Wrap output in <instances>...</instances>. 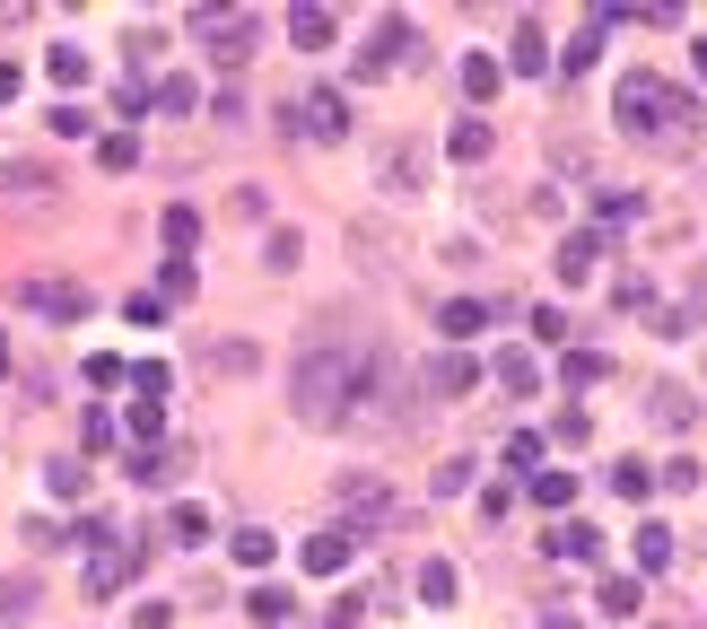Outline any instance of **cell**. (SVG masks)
Segmentation results:
<instances>
[{
	"mask_svg": "<svg viewBox=\"0 0 707 629\" xmlns=\"http://www.w3.org/2000/svg\"><path fill=\"white\" fill-rule=\"evenodd\" d=\"M620 131L629 140H655V149H682V140H699V97L673 88V79H655V71H629L620 79Z\"/></svg>",
	"mask_w": 707,
	"mask_h": 629,
	"instance_id": "1",
	"label": "cell"
},
{
	"mask_svg": "<svg viewBox=\"0 0 707 629\" xmlns=\"http://www.w3.org/2000/svg\"><path fill=\"white\" fill-rule=\"evenodd\" d=\"M350 377H358V350H341V341H315V350H297L289 411H297L306 429H341V411H350Z\"/></svg>",
	"mask_w": 707,
	"mask_h": 629,
	"instance_id": "2",
	"label": "cell"
},
{
	"mask_svg": "<svg viewBox=\"0 0 707 629\" xmlns=\"http://www.w3.org/2000/svg\"><path fill=\"white\" fill-rule=\"evenodd\" d=\"M131 568H140V542H97V551H88V604H106V595H122V586H131Z\"/></svg>",
	"mask_w": 707,
	"mask_h": 629,
	"instance_id": "3",
	"label": "cell"
},
{
	"mask_svg": "<svg viewBox=\"0 0 707 629\" xmlns=\"http://www.w3.org/2000/svg\"><path fill=\"white\" fill-rule=\"evenodd\" d=\"M402 53H411V18H376V35L358 44V79H384Z\"/></svg>",
	"mask_w": 707,
	"mask_h": 629,
	"instance_id": "4",
	"label": "cell"
},
{
	"mask_svg": "<svg viewBox=\"0 0 707 629\" xmlns=\"http://www.w3.org/2000/svg\"><path fill=\"white\" fill-rule=\"evenodd\" d=\"M18 297H26V315H44V324H79V315H88V289H70V280H26Z\"/></svg>",
	"mask_w": 707,
	"mask_h": 629,
	"instance_id": "5",
	"label": "cell"
},
{
	"mask_svg": "<svg viewBox=\"0 0 707 629\" xmlns=\"http://www.w3.org/2000/svg\"><path fill=\"white\" fill-rule=\"evenodd\" d=\"M202 26H210V62H244V53H253V18H244V9H236V18H219V9H202Z\"/></svg>",
	"mask_w": 707,
	"mask_h": 629,
	"instance_id": "6",
	"label": "cell"
},
{
	"mask_svg": "<svg viewBox=\"0 0 707 629\" xmlns=\"http://www.w3.org/2000/svg\"><path fill=\"white\" fill-rule=\"evenodd\" d=\"M297 131H315V140H341V131H350V97H341V88H315V97L297 106Z\"/></svg>",
	"mask_w": 707,
	"mask_h": 629,
	"instance_id": "7",
	"label": "cell"
},
{
	"mask_svg": "<svg viewBox=\"0 0 707 629\" xmlns=\"http://www.w3.org/2000/svg\"><path fill=\"white\" fill-rule=\"evenodd\" d=\"M646 420H655V429H673V437H682V429H690V420H699V402H690V384H646Z\"/></svg>",
	"mask_w": 707,
	"mask_h": 629,
	"instance_id": "8",
	"label": "cell"
},
{
	"mask_svg": "<svg viewBox=\"0 0 707 629\" xmlns=\"http://www.w3.org/2000/svg\"><path fill=\"white\" fill-rule=\"evenodd\" d=\"M602 35H611V9H594L586 26H577V44L559 53V71H568V79H586V71H594V53H602Z\"/></svg>",
	"mask_w": 707,
	"mask_h": 629,
	"instance_id": "9",
	"label": "cell"
},
{
	"mask_svg": "<svg viewBox=\"0 0 707 629\" xmlns=\"http://www.w3.org/2000/svg\"><path fill=\"white\" fill-rule=\"evenodd\" d=\"M420 166H428V149H420V140L384 149V193H402V202H411V193H420Z\"/></svg>",
	"mask_w": 707,
	"mask_h": 629,
	"instance_id": "10",
	"label": "cell"
},
{
	"mask_svg": "<svg viewBox=\"0 0 707 629\" xmlns=\"http://www.w3.org/2000/svg\"><path fill=\"white\" fill-rule=\"evenodd\" d=\"M507 62H515L524 79H533V71H551V35H542L533 18H515V44H507Z\"/></svg>",
	"mask_w": 707,
	"mask_h": 629,
	"instance_id": "11",
	"label": "cell"
},
{
	"mask_svg": "<svg viewBox=\"0 0 707 629\" xmlns=\"http://www.w3.org/2000/svg\"><path fill=\"white\" fill-rule=\"evenodd\" d=\"M471 384H480V368H471L464 350H446V359H437V368H428V393H446V402H464Z\"/></svg>",
	"mask_w": 707,
	"mask_h": 629,
	"instance_id": "12",
	"label": "cell"
},
{
	"mask_svg": "<svg viewBox=\"0 0 707 629\" xmlns=\"http://www.w3.org/2000/svg\"><path fill=\"white\" fill-rule=\"evenodd\" d=\"M594 262H602V228H577L559 246V280H594Z\"/></svg>",
	"mask_w": 707,
	"mask_h": 629,
	"instance_id": "13",
	"label": "cell"
},
{
	"mask_svg": "<svg viewBox=\"0 0 707 629\" xmlns=\"http://www.w3.org/2000/svg\"><path fill=\"white\" fill-rule=\"evenodd\" d=\"M455 595H464V577H455V560H420V604H437V612H446Z\"/></svg>",
	"mask_w": 707,
	"mask_h": 629,
	"instance_id": "14",
	"label": "cell"
},
{
	"mask_svg": "<svg viewBox=\"0 0 707 629\" xmlns=\"http://www.w3.org/2000/svg\"><path fill=\"white\" fill-rule=\"evenodd\" d=\"M202 359H210V377H253V368H262V350H253V341H210Z\"/></svg>",
	"mask_w": 707,
	"mask_h": 629,
	"instance_id": "15",
	"label": "cell"
},
{
	"mask_svg": "<svg viewBox=\"0 0 707 629\" xmlns=\"http://www.w3.org/2000/svg\"><path fill=\"white\" fill-rule=\"evenodd\" d=\"M437 333H446V341H471V333H489V306H480V297H455V306L437 315Z\"/></svg>",
	"mask_w": 707,
	"mask_h": 629,
	"instance_id": "16",
	"label": "cell"
},
{
	"mask_svg": "<svg viewBox=\"0 0 707 629\" xmlns=\"http://www.w3.org/2000/svg\"><path fill=\"white\" fill-rule=\"evenodd\" d=\"M638 568H673V524H664V516L638 524Z\"/></svg>",
	"mask_w": 707,
	"mask_h": 629,
	"instance_id": "17",
	"label": "cell"
},
{
	"mask_svg": "<svg viewBox=\"0 0 707 629\" xmlns=\"http://www.w3.org/2000/svg\"><path fill=\"white\" fill-rule=\"evenodd\" d=\"M341 560H350V533H341V524H333V533H315V542H306V577H333V568H341Z\"/></svg>",
	"mask_w": 707,
	"mask_h": 629,
	"instance_id": "18",
	"label": "cell"
},
{
	"mask_svg": "<svg viewBox=\"0 0 707 629\" xmlns=\"http://www.w3.org/2000/svg\"><path fill=\"white\" fill-rule=\"evenodd\" d=\"M244 612H253L262 629H289V612H297V604H289V586H253V595H244Z\"/></svg>",
	"mask_w": 707,
	"mask_h": 629,
	"instance_id": "19",
	"label": "cell"
},
{
	"mask_svg": "<svg viewBox=\"0 0 707 629\" xmlns=\"http://www.w3.org/2000/svg\"><path fill=\"white\" fill-rule=\"evenodd\" d=\"M551 551H559V560H602V533H594V524H559V533H551Z\"/></svg>",
	"mask_w": 707,
	"mask_h": 629,
	"instance_id": "20",
	"label": "cell"
},
{
	"mask_svg": "<svg viewBox=\"0 0 707 629\" xmlns=\"http://www.w3.org/2000/svg\"><path fill=\"white\" fill-rule=\"evenodd\" d=\"M289 35H297L306 53H324V44H333V9H289Z\"/></svg>",
	"mask_w": 707,
	"mask_h": 629,
	"instance_id": "21",
	"label": "cell"
},
{
	"mask_svg": "<svg viewBox=\"0 0 707 629\" xmlns=\"http://www.w3.org/2000/svg\"><path fill=\"white\" fill-rule=\"evenodd\" d=\"M149 115H193V79H184V71H166V79L149 88Z\"/></svg>",
	"mask_w": 707,
	"mask_h": 629,
	"instance_id": "22",
	"label": "cell"
},
{
	"mask_svg": "<svg viewBox=\"0 0 707 629\" xmlns=\"http://www.w3.org/2000/svg\"><path fill=\"white\" fill-rule=\"evenodd\" d=\"M655 333H664V341H690V333H699V289H690V297H673V306L655 315Z\"/></svg>",
	"mask_w": 707,
	"mask_h": 629,
	"instance_id": "23",
	"label": "cell"
},
{
	"mask_svg": "<svg viewBox=\"0 0 707 629\" xmlns=\"http://www.w3.org/2000/svg\"><path fill=\"white\" fill-rule=\"evenodd\" d=\"M166 542H184V551H202V542H210V516H202V507L184 499V507H175V516H166Z\"/></svg>",
	"mask_w": 707,
	"mask_h": 629,
	"instance_id": "24",
	"label": "cell"
},
{
	"mask_svg": "<svg viewBox=\"0 0 707 629\" xmlns=\"http://www.w3.org/2000/svg\"><path fill=\"white\" fill-rule=\"evenodd\" d=\"M26 612H35V586L26 577H0V629H26Z\"/></svg>",
	"mask_w": 707,
	"mask_h": 629,
	"instance_id": "25",
	"label": "cell"
},
{
	"mask_svg": "<svg viewBox=\"0 0 707 629\" xmlns=\"http://www.w3.org/2000/svg\"><path fill=\"white\" fill-rule=\"evenodd\" d=\"M455 79H464V97H471V106H489V97H498V62H489V53H471Z\"/></svg>",
	"mask_w": 707,
	"mask_h": 629,
	"instance_id": "26",
	"label": "cell"
},
{
	"mask_svg": "<svg viewBox=\"0 0 707 629\" xmlns=\"http://www.w3.org/2000/svg\"><path fill=\"white\" fill-rule=\"evenodd\" d=\"M131 437H140V446H157V437H166V402H149V393H140V402H131Z\"/></svg>",
	"mask_w": 707,
	"mask_h": 629,
	"instance_id": "27",
	"label": "cell"
},
{
	"mask_svg": "<svg viewBox=\"0 0 707 629\" xmlns=\"http://www.w3.org/2000/svg\"><path fill=\"white\" fill-rule=\"evenodd\" d=\"M577 499V473H533V507H568Z\"/></svg>",
	"mask_w": 707,
	"mask_h": 629,
	"instance_id": "28",
	"label": "cell"
},
{
	"mask_svg": "<svg viewBox=\"0 0 707 629\" xmlns=\"http://www.w3.org/2000/svg\"><path fill=\"white\" fill-rule=\"evenodd\" d=\"M498 384H507V393H533V384H542V368H533L524 350H507V359H498Z\"/></svg>",
	"mask_w": 707,
	"mask_h": 629,
	"instance_id": "29",
	"label": "cell"
},
{
	"mask_svg": "<svg viewBox=\"0 0 707 629\" xmlns=\"http://www.w3.org/2000/svg\"><path fill=\"white\" fill-rule=\"evenodd\" d=\"M498 464H507V473H533V464H542V437H533V429H515V437H507V455H498Z\"/></svg>",
	"mask_w": 707,
	"mask_h": 629,
	"instance_id": "30",
	"label": "cell"
},
{
	"mask_svg": "<svg viewBox=\"0 0 707 629\" xmlns=\"http://www.w3.org/2000/svg\"><path fill=\"white\" fill-rule=\"evenodd\" d=\"M471 490V455H446V464H437V499H464Z\"/></svg>",
	"mask_w": 707,
	"mask_h": 629,
	"instance_id": "31",
	"label": "cell"
},
{
	"mask_svg": "<svg viewBox=\"0 0 707 629\" xmlns=\"http://www.w3.org/2000/svg\"><path fill=\"white\" fill-rule=\"evenodd\" d=\"M131 158H140V140H131V131H106V140H97V166H115V175H122Z\"/></svg>",
	"mask_w": 707,
	"mask_h": 629,
	"instance_id": "32",
	"label": "cell"
},
{
	"mask_svg": "<svg viewBox=\"0 0 707 629\" xmlns=\"http://www.w3.org/2000/svg\"><path fill=\"white\" fill-rule=\"evenodd\" d=\"M53 79L79 88V79H88V53H79V44H53Z\"/></svg>",
	"mask_w": 707,
	"mask_h": 629,
	"instance_id": "33",
	"label": "cell"
},
{
	"mask_svg": "<svg viewBox=\"0 0 707 629\" xmlns=\"http://www.w3.org/2000/svg\"><path fill=\"white\" fill-rule=\"evenodd\" d=\"M271 551H280L271 533H236V568H271Z\"/></svg>",
	"mask_w": 707,
	"mask_h": 629,
	"instance_id": "34",
	"label": "cell"
},
{
	"mask_svg": "<svg viewBox=\"0 0 707 629\" xmlns=\"http://www.w3.org/2000/svg\"><path fill=\"white\" fill-rule=\"evenodd\" d=\"M446 149H455V158H489V123H455Z\"/></svg>",
	"mask_w": 707,
	"mask_h": 629,
	"instance_id": "35",
	"label": "cell"
},
{
	"mask_svg": "<svg viewBox=\"0 0 707 629\" xmlns=\"http://www.w3.org/2000/svg\"><path fill=\"white\" fill-rule=\"evenodd\" d=\"M568 384H577V393L602 384V350H568Z\"/></svg>",
	"mask_w": 707,
	"mask_h": 629,
	"instance_id": "36",
	"label": "cell"
},
{
	"mask_svg": "<svg viewBox=\"0 0 707 629\" xmlns=\"http://www.w3.org/2000/svg\"><path fill=\"white\" fill-rule=\"evenodd\" d=\"M79 446H88V455H106V446H115V420H106V411H88V420H79Z\"/></svg>",
	"mask_w": 707,
	"mask_h": 629,
	"instance_id": "37",
	"label": "cell"
},
{
	"mask_svg": "<svg viewBox=\"0 0 707 629\" xmlns=\"http://www.w3.org/2000/svg\"><path fill=\"white\" fill-rule=\"evenodd\" d=\"M611 490H620V499H646V490H655V473H646V464H620V473H611Z\"/></svg>",
	"mask_w": 707,
	"mask_h": 629,
	"instance_id": "38",
	"label": "cell"
},
{
	"mask_svg": "<svg viewBox=\"0 0 707 629\" xmlns=\"http://www.w3.org/2000/svg\"><path fill=\"white\" fill-rule=\"evenodd\" d=\"M193 237H202V219H193V210H184V202H175V210H166V246L184 253V246H193Z\"/></svg>",
	"mask_w": 707,
	"mask_h": 629,
	"instance_id": "39",
	"label": "cell"
},
{
	"mask_svg": "<svg viewBox=\"0 0 707 629\" xmlns=\"http://www.w3.org/2000/svg\"><path fill=\"white\" fill-rule=\"evenodd\" d=\"M44 481H53L62 499H79V490H88V473H79V464H44Z\"/></svg>",
	"mask_w": 707,
	"mask_h": 629,
	"instance_id": "40",
	"label": "cell"
},
{
	"mask_svg": "<svg viewBox=\"0 0 707 629\" xmlns=\"http://www.w3.org/2000/svg\"><path fill=\"white\" fill-rule=\"evenodd\" d=\"M26 551H62V524L53 516H26Z\"/></svg>",
	"mask_w": 707,
	"mask_h": 629,
	"instance_id": "41",
	"label": "cell"
},
{
	"mask_svg": "<svg viewBox=\"0 0 707 629\" xmlns=\"http://www.w3.org/2000/svg\"><path fill=\"white\" fill-rule=\"evenodd\" d=\"M602 612H620V621H629V612H638V586H629V577H611V586H602Z\"/></svg>",
	"mask_w": 707,
	"mask_h": 629,
	"instance_id": "42",
	"label": "cell"
},
{
	"mask_svg": "<svg viewBox=\"0 0 707 629\" xmlns=\"http://www.w3.org/2000/svg\"><path fill=\"white\" fill-rule=\"evenodd\" d=\"M122 377H131V368H122L115 350H97V359H88V384H122Z\"/></svg>",
	"mask_w": 707,
	"mask_h": 629,
	"instance_id": "43",
	"label": "cell"
},
{
	"mask_svg": "<svg viewBox=\"0 0 707 629\" xmlns=\"http://www.w3.org/2000/svg\"><path fill=\"white\" fill-rule=\"evenodd\" d=\"M9 184H26V193H35V184H53V175H44V166H0V193H9Z\"/></svg>",
	"mask_w": 707,
	"mask_h": 629,
	"instance_id": "44",
	"label": "cell"
},
{
	"mask_svg": "<svg viewBox=\"0 0 707 629\" xmlns=\"http://www.w3.org/2000/svg\"><path fill=\"white\" fill-rule=\"evenodd\" d=\"M18 88H26V71H18V62H0V106H9Z\"/></svg>",
	"mask_w": 707,
	"mask_h": 629,
	"instance_id": "45",
	"label": "cell"
},
{
	"mask_svg": "<svg viewBox=\"0 0 707 629\" xmlns=\"http://www.w3.org/2000/svg\"><path fill=\"white\" fill-rule=\"evenodd\" d=\"M542 629H577V621H568V612H551V621H542Z\"/></svg>",
	"mask_w": 707,
	"mask_h": 629,
	"instance_id": "46",
	"label": "cell"
},
{
	"mask_svg": "<svg viewBox=\"0 0 707 629\" xmlns=\"http://www.w3.org/2000/svg\"><path fill=\"white\" fill-rule=\"evenodd\" d=\"M690 62H699V79H707V35H699V53H690Z\"/></svg>",
	"mask_w": 707,
	"mask_h": 629,
	"instance_id": "47",
	"label": "cell"
},
{
	"mask_svg": "<svg viewBox=\"0 0 707 629\" xmlns=\"http://www.w3.org/2000/svg\"><path fill=\"white\" fill-rule=\"evenodd\" d=\"M0 377H9V333H0Z\"/></svg>",
	"mask_w": 707,
	"mask_h": 629,
	"instance_id": "48",
	"label": "cell"
}]
</instances>
